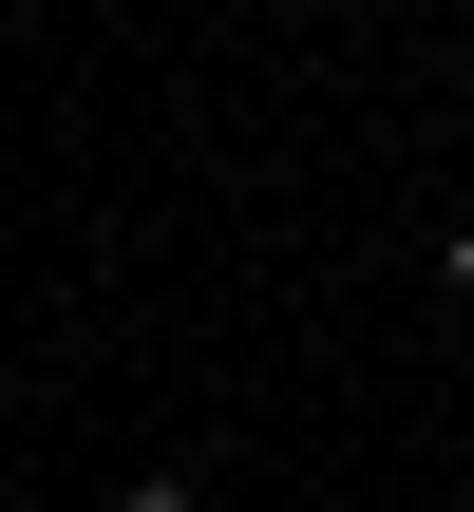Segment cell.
<instances>
[{"label": "cell", "instance_id": "cell-1", "mask_svg": "<svg viewBox=\"0 0 474 512\" xmlns=\"http://www.w3.org/2000/svg\"><path fill=\"white\" fill-rule=\"evenodd\" d=\"M114 512H209V475H190V456H152V475H133Z\"/></svg>", "mask_w": 474, "mask_h": 512}, {"label": "cell", "instance_id": "cell-2", "mask_svg": "<svg viewBox=\"0 0 474 512\" xmlns=\"http://www.w3.org/2000/svg\"><path fill=\"white\" fill-rule=\"evenodd\" d=\"M437 285H456V304H474V209H456V228H437Z\"/></svg>", "mask_w": 474, "mask_h": 512}]
</instances>
